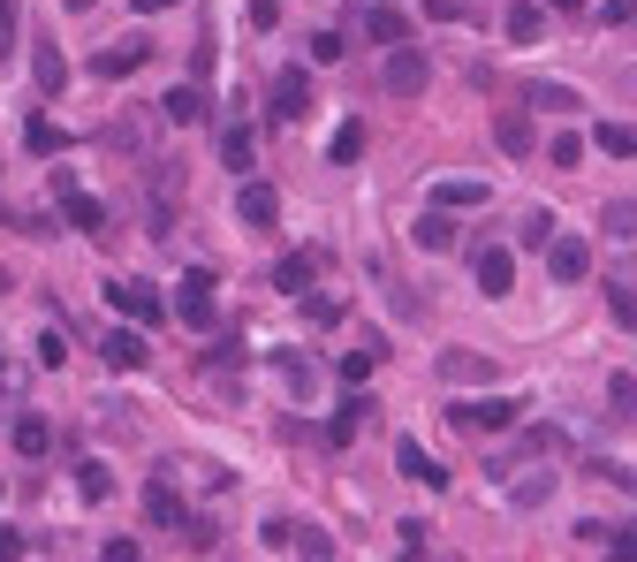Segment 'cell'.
<instances>
[{
  "label": "cell",
  "instance_id": "cell-1",
  "mask_svg": "<svg viewBox=\"0 0 637 562\" xmlns=\"http://www.w3.org/2000/svg\"><path fill=\"white\" fill-rule=\"evenodd\" d=\"M349 23H357L372 46H387V53H395V46H410V16H402L395 0H349Z\"/></svg>",
  "mask_w": 637,
  "mask_h": 562
},
{
  "label": "cell",
  "instance_id": "cell-2",
  "mask_svg": "<svg viewBox=\"0 0 637 562\" xmlns=\"http://www.w3.org/2000/svg\"><path fill=\"white\" fill-rule=\"evenodd\" d=\"M175 319H182V327H198V335L220 327V304H212V274H206V266H190V274H182V289H175Z\"/></svg>",
  "mask_w": 637,
  "mask_h": 562
},
{
  "label": "cell",
  "instance_id": "cell-3",
  "mask_svg": "<svg viewBox=\"0 0 637 562\" xmlns=\"http://www.w3.org/2000/svg\"><path fill=\"white\" fill-rule=\"evenodd\" d=\"M107 304L122 312L129 327H152V319L168 312V304H160V289H152V282H107Z\"/></svg>",
  "mask_w": 637,
  "mask_h": 562
},
{
  "label": "cell",
  "instance_id": "cell-4",
  "mask_svg": "<svg viewBox=\"0 0 637 562\" xmlns=\"http://www.w3.org/2000/svg\"><path fill=\"white\" fill-rule=\"evenodd\" d=\"M425 77H432V69H425V53H418V46H395V53L380 61V85L395 91V99H418Z\"/></svg>",
  "mask_w": 637,
  "mask_h": 562
},
{
  "label": "cell",
  "instance_id": "cell-5",
  "mask_svg": "<svg viewBox=\"0 0 637 562\" xmlns=\"http://www.w3.org/2000/svg\"><path fill=\"white\" fill-rule=\"evenodd\" d=\"M470 274H478V297H509V289H516V259H509V244H478Z\"/></svg>",
  "mask_w": 637,
  "mask_h": 562
},
{
  "label": "cell",
  "instance_id": "cell-6",
  "mask_svg": "<svg viewBox=\"0 0 637 562\" xmlns=\"http://www.w3.org/2000/svg\"><path fill=\"white\" fill-rule=\"evenodd\" d=\"M425 206H440V214H470V206H486V175H440V183L425 190Z\"/></svg>",
  "mask_w": 637,
  "mask_h": 562
},
{
  "label": "cell",
  "instance_id": "cell-7",
  "mask_svg": "<svg viewBox=\"0 0 637 562\" xmlns=\"http://www.w3.org/2000/svg\"><path fill=\"white\" fill-rule=\"evenodd\" d=\"M494 145H501L509 160H531V152H539V130H531V107H501V115H494Z\"/></svg>",
  "mask_w": 637,
  "mask_h": 562
},
{
  "label": "cell",
  "instance_id": "cell-8",
  "mask_svg": "<svg viewBox=\"0 0 637 562\" xmlns=\"http://www.w3.org/2000/svg\"><path fill=\"white\" fill-rule=\"evenodd\" d=\"M236 220H243V228H273V220H281V190L251 175V183L236 190Z\"/></svg>",
  "mask_w": 637,
  "mask_h": 562
},
{
  "label": "cell",
  "instance_id": "cell-9",
  "mask_svg": "<svg viewBox=\"0 0 637 562\" xmlns=\"http://www.w3.org/2000/svg\"><path fill=\"white\" fill-rule=\"evenodd\" d=\"M145 517H152V524H168V532H182V524H190V502H182V486H175L168 472L145 486Z\"/></svg>",
  "mask_w": 637,
  "mask_h": 562
},
{
  "label": "cell",
  "instance_id": "cell-10",
  "mask_svg": "<svg viewBox=\"0 0 637 562\" xmlns=\"http://www.w3.org/2000/svg\"><path fill=\"white\" fill-rule=\"evenodd\" d=\"M547 274L554 282H585V274H593V244H585V236H554L547 244Z\"/></svg>",
  "mask_w": 637,
  "mask_h": 562
},
{
  "label": "cell",
  "instance_id": "cell-11",
  "mask_svg": "<svg viewBox=\"0 0 637 562\" xmlns=\"http://www.w3.org/2000/svg\"><path fill=\"white\" fill-rule=\"evenodd\" d=\"M311 115V77L303 69H281L273 77V122H303Z\"/></svg>",
  "mask_w": 637,
  "mask_h": 562
},
{
  "label": "cell",
  "instance_id": "cell-12",
  "mask_svg": "<svg viewBox=\"0 0 637 562\" xmlns=\"http://www.w3.org/2000/svg\"><path fill=\"white\" fill-rule=\"evenodd\" d=\"M456 418H464L470 433H501V426H516V418H524V411H516V395H494V403H486V395H478V403H464V411H456Z\"/></svg>",
  "mask_w": 637,
  "mask_h": 562
},
{
  "label": "cell",
  "instance_id": "cell-13",
  "mask_svg": "<svg viewBox=\"0 0 637 562\" xmlns=\"http://www.w3.org/2000/svg\"><path fill=\"white\" fill-rule=\"evenodd\" d=\"M440 381L478 388V381H494V357H486V349H440Z\"/></svg>",
  "mask_w": 637,
  "mask_h": 562
},
{
  "label": "cell",
  "instance_id": "cell-14",
  "mask_svg": "<svg viewBox=\"0 0 637 562\" xmlns=\"http://www.w3.org/2000/svg\"><path fill=\"white\" fill-rule=\"evenodd\" d=\"M220 160L251 183V168H258V137H251V122H220Z\"/></svg>",
  "mask_w": 637,
  "mask_h": 562
},
{
  "label": "cell",
  "instance_id": "cell-15",
  "mask_svg": "<svg viewBox=\"0 0 637 562\" xmlns=\"http://www.w3.org/2000/svg\"><path fill=\"white\" fill-rule=\"evenodd\" d=\"M31 85H39V99H61V85H69V61H61V46H31Z\"/></svg>",
  "mask_w": 637,
  "mask_h": 562
},
{
  "label": "cell",
  "instance_id": "cell-16",
  "mask_svg": "<svg viewBox=\"0 0 637 562\" xmlns=\"http://www.w3.org/2000/svg\"><path fill=\"white\" fill-rule=\"evenodd\" d=\"M311 282H319V252H289L273 266V289H289V297H311Z\"/></svg>",
  "mask_w": 637,
  "mask_h": 562
},
{
  "label": "cell",
  "instance_id": "cell-17",
  "mask_svg": "<svg viewBox=\"0 0 637 562\" xmlns=\"http://www.w3.org/2000/svg\"><path fill=\"white\" fill-rule=\"evenodd\" d=\"M61 220L84 228V236H107V206H99L91 190H61Z\"/></svg>",
  "mask_w": 637,
  "mask_h": 562
},
{
  "label": "cell",
  "instance_id": "cell-18",
  "mask_svg": "<svg viewBox=\"0 0 637 562\" xmlns=\"http://www.w3.org/2000/svg\"><path fill=\"white\" fill-rule=\"evenodd\" d=\"M410 244H418V252H448V244H456V220L440 214V206H425V214L410 220Z\"/></svg>",
  "mask_w": 637,
  "mask_h": 562
},
{
  "label": "cell",
  "instance_id": "cell-19",
  "mask_svg": "<svg viewBox=\"0 0 637 562\" xmlns=\"http://www.w3.org/2000/svg\"><path fill=\"white\" fill-rule=\"evenodd\" d=\"M160 115H168V122H182V130H190V122H206V115H212V99H206V91H198V85H175L168 99H160Z\"/></svg>",
  "mask_w": 637,
  "mask_h": 562
},
{
  "label": "cell",
  "instance_id": "cell-20",
  "mask_svg": "<svg viewBox=\"0 0 637 562\" xmlns=\"http://www.w3.org/2000/svg\"><path fill=\"white\" fill-rule=\"evenodd\" d=\"M395 472H402V479H425V486H448V472H440V464L425 456V448H418V441H410V433L395 441Z\"/></svg>",
  "mask_w": 637,
  "mask_h": 562
},
{
  "label": "cell",
  "instance_id": "cell-21",
  "mask_svg": "<svg viewBox=\"0 0 637 562\" xmlns=\"http://www.w3.org/2000/svg\"><path fill=\"white\" fill-rule=\"evenodd\" d=\"M524 107L531 115H577L585 99H577V85H524Z\"/></svg>",
  "mask_w": 637,
  "mask_h": 562
},
{
  "label": "cell",
  "instance_id": "cell-22",
  "mask_svg": "<svg viewBox=\"0 0 637 562\" xmlns=\"http://www.w3.org/2000/svg\"><path fill=\"white\" fill-rule=\"evenodd\" d=\"M99 357H107L115 373H137V365H145V335H137V327H115V335L99 343Z\"/></svg>",
  "mask_w": 637,
  "mask_h": 562
},
{
  "label": "cell",
  "instance_id": "cell-23",
  "mask_svg": "<svg viewBox=\"0 0 637 562\" xmlns=\"http://www.w3.org/2000/svg\"><path fill=\"white\" fill-rule=\"evenodd\" d=\"M145 53H152L145 39H137V46H107V53H91V77H107V85H115V77H129V69L145 61Z\"/></svg>",
  "mask_w": 637,
  "mask_h": 562
},
{
  "label": "cell",
  "instance_id": "cell-24",
  "mask_svg": "<svg viewBox=\"0 0 637 562\" xmlns=\"http://www.w3.org/2000/svg\"><path fill=\"white\" fill-rule=\"evenodd\" d=\"M501 31H509L516 46H539V39H547V16H539V8H531V0H516L509 16H501Z\"/></svg>",
  "mask_w": 637,
  "mask_h": 562
},
{
  "label": "cell",
  "instance_id": "cell-25",
  "mask_svg": "<svg viewBox=\"0 0 637 562\" xmlns=\"http://www.w3.org/2000/svg\"><path fill=\"white\" fill-rule=\"evenodd\" d=\"M16 448H23V456H53V426H46L39 411H23V418H16Z\"/></svg>",
  "mask_w": 637,
  "mask_h": 562
},
{
  "label": "cell",
  "instance_id": "cell-26",
  "mask_svg": "<svg viewBox=\"0 0 637 562\" xmlns=\"http://www.w3.org/2000/svg\"><path fill=\"white\" fill-rule=\"evenodd\" d=\"M599 220H607V236H615V244H637V198H607Z\"/></svg>",
  "mask_w": 637,
  "mask_h": 562
},
{
  "label": "cell",
  "instance_id": "cell-27",
  "mask_svg": "<svg viewBox=\"0 0 637 562\" xmlns=\"http://www.w3.org/2000/svg\"><path fill=\"white\" fill-rule=\"evenodd\" d=\"M327 160H335V168H357V160H365V122H341L335 145H327Z\"/></svg>",
  "mask_w": 637,
  "mask_h": 562
},
{
  "label": "cell",
  "instance_id": "cell-28",
  "mask_svg": "<svg viewBox=\"0 0 637 562\" xmlns=\"http://www.w3.org/2000/svg\"><path fill=\"white\" fill-rule=\"evenodd\" d=\"M547 494H554V472H524V479H509V502H516V510H539Z\"/></svg>",
  "mask_w": 637,
  "mask_h": 562
},
{
  "label": "cell",
  "instance_id": "cell-29",
  "mask_svg": "<svg viewBox=\"0 0 637 562\" xmlns=\"http://www.w3.org/2000/svg\"><path fill=\"white\" fill-rule=\"evenodd\" d=\"M593 145L607 152V160H630V152H637V130H630V122H599Z\"/></svg>",
  "mask_w": 637,
  "mask_h": 562
},
{
  "label": "cell",
  "instance_id": "cell-30",
  "mask_svg": "<svg viewBox=\"0 0 637 562\" xmlns=\"http://www.w3.org/2000/svg\"><path fill=\"white\" fill-rule=\"evenodd\" d=\"M357 426H365V395H349V403L335 411V426H327V441H335V448H349V441H357Z\"/></svg>",
  "mask_w": 637,
  "mask_h": 562
},
{
  "label": "cell",
  "instance_id": "cell-31",
  "mask_svg": "<svg viewBox=\"0 0 637 562\" xmlns=\"http://www.w3.org/2000/svg\"><path fill=\"white\" fill-rule=\"evenodd\" d=\"M297 562H335V540H327L319 524H303L297 532Z\"/></svg>",
  "mask_w": 637,
  "mask_h": 562
},
{
  "label": "cell",
  "instance_id": "cell-32",
  "mask_svg": "<svg viewBox=\"0 0 637 562\" xmlns=\"http://www.w3.org/2000/svg\"><path fill=\"white\" fill-rule=\"evenodd\" d=\"M77 486H84V502H107V494H115L107 464H77Z\"/></svg>",
  "mask_w": 637,
  "mask_h": 562
},
{
  "label": "cell",
  "instance_id": "cell-33",
  "mask_svg": "<svg viewBox=\"0 0 637 562\" xmlns=\"http://www.w3.org/2000/svg\"><path fill=\"white\" fill-rule=\"evenodd\" d=\"M99 137H107L115 152H122V145H129V152H145V122H129V115H122V122H107Z\"/></svg>",
  "mask_w": 637,
  "mask_h": 562
},
{
  "label": "cell",
  "instance_id": "cell-34",
  "mask_svg": "<svg viewBox=\"0 0 637 562\" xmlns=\"http://www.w3.org/2000/svg\"><path fill=\"white\" fill-rule=\"evenodd\" d=\"M547 160H554V168H585V137H554Z\"/></svg>",
  "mask_w": 637,
  "mask_h": 562
},
{
  "label": "cell",
  "instance_id": "cell-35",
  "mask_svg": "<svg viewBox=\"0 0 637 562\" xmlns=\"http://www.w3.org/2000/svg\"><path fill=\"white\" fill-rule=\"evenodd\" d=\"M607 289L623 304H637V259H623V266H607Z\"/></svg>",
  "mask_w": 637,
  "mask_h": 562
},
{
  "label": "cell",
  "instance_id": "cell-36",
  "mask_svg": "<svg viewBox=\"0 0 637 562\" xmlns=\"http://www.w3.org/2000/svg\"><path fill=\"white\" fill-rule=\"evenodd\" d=\"M23 145H31V152H61V130H53L46 115H31V130H23Z\"/></svg>",
  "mask_w": 637,
  "mask_h": 562
},
{
  "label": "cell",
  "instance_id": "cell-37",
  "mask_svg": "<svg viewBox=\"0 0 637 562\" xmlns=\"http://www.w3.org/2000/svg\"><path fill=\"white\" fill-rule=\"evenodd\" d=\"M554 236H561V228H554V214H531V220H524V244H531V252H547Z\"/></svg>",
  "mask_w": 637,
  "mask_h": 562
},
{
  "label": "cell",
  "instance_id": "cell-38",
  "mask_svg": "<svg viewBox=\"0 0 637 562\" xmlns=\"http://www.w3.org/2000/svg\"><path fill=\"white\" fill-rule=\"evenodd\" d=\"M341 381L365 388V381H372V349H349V357H341Z\"/></svg>",
  "mask_w": 637,
  "mask_h": 562
},
{
  "label": "cell",
  "instance_id": "cell-39",
  "mask_svg": "<svg viewBox=\"0 0 637 562\" xmlns=\"http://www.w3.org/2000/svg\"><path fill=\"white\" fill-rule=\"evenodd\" d=\"M273 365H281V381H289V388H311V365H303L297 349H281V357H273Z\"/></svg>",
  "mask_w": 637,
  "mask_h": 562
},
{
  "label": "cell",
  "instance_id": "cell-40",
  "mask_svg": "<svg viewBox=\"0 0 637 562\" xmlns=\"http://www.w3.org/2000/svg\"><path fill=\"white\" fill-rule=\"evenodd\" d=\"M524 448H531V456H561V433H554V426H531V433H524Z\"/></svg>",
  "mask_w": 637,
  "mask_h": 562
},
{
  "label": "cell",
  "instance_id": "cell-41",
  "mask_svg": "<svg viewBox=\"0 0 637 562\" xmlns=\"http://www.w3.org/2000/svg\"><path fill=\"white\" fill-rule=\"evenodd\" d=\"M607 403H615V411H637V381H630V373L607 381Z\"/></svg>",
  "mask_w": 637,
  "mask_h": 562
},
{
  "label": "cell",
  "instance_id": "cell-42",
  "mask_svg": "<svg viewBox=\"0 0 637 562\" xmlns=\"http://www.w3.org/2000/svg\"><path fill=\"white\" fill-rule=\"evenodd\" d=\"M341 53H349L341 31H319V39H311V61H341Z\"/></svg>",
  "mask_w": 637,
  "mask_h": 562
},
{
  "label": "cell",
  "instance_id": "cell-43",
  "mask_svg": "<svg viewBox=\"0 0 637 562\" xmlns=\"http://www.w3.org/2000/svg\"><path fill=\"white\" fill-rule=\"evenodd\" d=\"M0 562H23V532L16 524H0Z\"/></svg>",
  "mask_w": 637,
  "mask_h": 562
},
{
  "label": "cell",
  "instance_id": "cell-44",
  "mask_svg": "<svg viewBox=\"0 0 637 562\" xmlns=\"http://www.w3.org/2000/svg\"><path fill=\"white\" fill-rule=\"evenodd\" d=\"M251 23L258 31H273V23H281V0H251Z\"/></svg>",
  "mask_w": 637,
  "mask_h": 562
},
{
  "label": "cell",
  "instance_id": "cell-45",
  "mask_svg": "<svg viewBox=\"0 0 637 562\" xmlns=\"http://www.w3.org/2000/svg\"><path fill=\"white\" fill-rule=\"evenodd\" d=\"M137 16H168V8H182V0H129Z\"/></svg>",
  "mask_w": 637,
  "mask_h": 562
},
{
  "label": "cell",
  "instance_id": "cell-46",
  "mask_svg": "<svg viewBox=\"0 0 637 562\" xmlns=\"http://www.w3.org/2000/svg\"><path fill=\"white\" fill-rule=\"evenodd\" d=\"M16 39V0H0V46Z\"/></svg>",
  "mask_w": 637,
  "mask_h": 562
},
{
  "label": "cell",
  "instance_id": "cell-47",
  "mask_svg": "<svg viewBox=\"0 0 637 562\" xmlns=\"http://www.w3.org/2000/svg\"><path fill=\"white\" fill-rule=\"evenodd\" d=\"M99 562H137V548H129V540H115V548H107Z\"/></svg>",
  "mask_w": 637,
  "mask_h": 562
},
{
  "label": "cell",
  "instance_id": "cell-48",
  "mask_svg": "<svg viewBox=\"0 0 637 562\" xmlns=\"http://www.w3.org/2000/svg\"><path fill=\"white\" fill-rule=\"evenodd\" d=\"M554 8H585V0H554Z\"/></svg>",
  "mask_w": 637,
  "mask_h": 562
},
{
  "label": "cell",
  "instance_id": "cell-49",
  "mask_svg": "<svg viewBox=\"0 0 637 562\" xmlns=\"http://www.w3.org/2000/svg\"><path fill=\"white\" fill-rule=\"evenodd\" d=\"M69 8H91V0H69Z\"/></svg>",
  "mask_w": 637,
  "mask_h": 562
}]
</instances>
